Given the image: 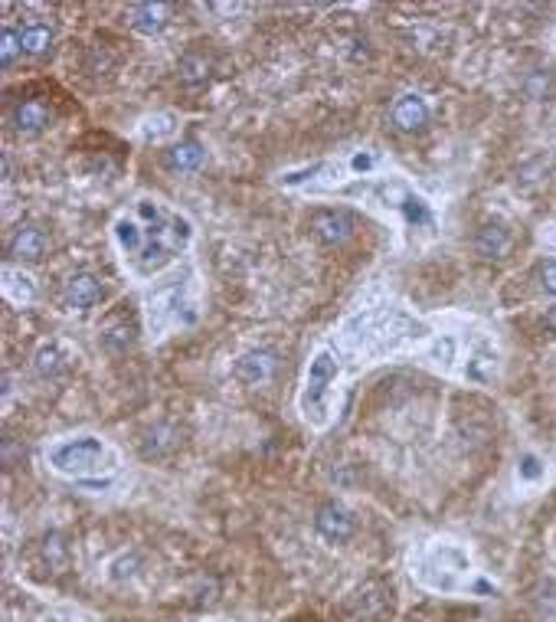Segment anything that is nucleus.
I'll use <instances>...</instances> for the list:
<instances>
[{
    "instance_id": "f257e3e1",
    "label": "nucleus",
    "mask_w": 556,
    "mask_h": 622,
    "mask_svg": "<svg viewBox=\"0 0 556 622\" xmlns=\"http://www.w3.org/2000/svg\"><path fill=\"white\" fill-rule=\"evenodd\" d=\"M108 455V449L102 439L95 435H75V439H62L56 446H50L46 459L56 472L62 475H75V478H86L92 472H102V459Z\"/></svg>"
},
{
    "instance_id": "f03ea898",
    "label": "nucleus",
    "mask_w": 556,
    "mask_h": 622,
    "mask_svg": "<svg viewBox=\"0 0 556 622\" xmlns=\"http://www.w3.org/2000/svg\"><path fill=\"white\" fill-rule=\"evenodd\" d=\"M337 377V361H334V354L321 350V354H314L308 364V380H305V393H301V413L308 416L311 423H324V413H327V386L331 380Z\"/></svg>"
},
{
    "instance_id": "7ed1b4c3",
    "label": "nucleus",
    "mask_w": 556,
    "mask_h": 622,
    "mask_svg": "<svg viewBox=\"0 0 556 622\" xmlns=\"http://www.w3.org/2000/svg\"><path fill=\"white\" fill-rule=\"evenodd\" d=\"M311 229H314V236L321 243L337 246V243H347L354 236V216L347 210H321L311 220Z\"/></svg>"
},
{
    "instance_id": "20e7f679",
    "label": "nucleus",
    "mask_w": 556,
    "mask_h": 622,
    "mask_svg": "<svg viewBox=\"0 0 556 622\" xmlns=\"http://www.w3.org/2000/svg\"><path fill=\"white\" fill-rule=\"evenodd\" d=\"M314 527L327 544H344L347 537L354 534V514L341 505H324L314 518Z\"/></svg>"
},
{
    "instance_id": "39448f33",
    "label": "nucleus",
    "mask_w": 556,
    "mask_h": 622,
    "mask_svg": "<svg viewBox=\"0 0 556 622\" xmlns=\"http://www.w3.org/2000/svg\"><path fill=\"white\" fill-rule=\"evenodd\" d=\"M233 373L249 386L265 384L275 373V354H269V350H249V354H242V357L236 361Z\"/></svg>"
},
{
    "instance_id": "423d86ee",
    "label": "nucleus",
    "mask_w": 556,
    "mask_h": 622,
    "mask_svg": "<svg viewBox=\"0 0 556 622\" xmlns=\"http://www.w3.org/2000/svg\"><path fill=\"white\" fill-rule=\"evenodd\" d=\"M66 305L69 308H92L95 301L102 299V285H99V279L95 275H88V272H75L69 282H66Z\"/></svg>"
},
{
    "instance_id": "0eeeda50",
    "label": "nucleus",
    "mask_w": 556,
    "mask_h": 622,
    "mask_svg": "<svg viewBox=\"0 0 556 622\" xmlns=\"http://www.w3.org/2000/svg\"><path fill=\"white\" fill-rule=\"evenodd\" d=\"M429 122V109H425V102L419 95H403V99H396L393 105V124L396 128H403V131H416L422 124Z\"/></svg>"
},
{
    "instance_id": "6e6552de",
    "label": "nucleus",
    "mask_w": 556,
    "mask_h": 622,
    "mask_svg": "<svg viewBox=\"0 0 556 622\" xmlns=\"http://www.w3.org/2000/svg\"><path fill=\"white\" fill-rule=\"evenodd\" d=\"M46 249V236L39 233L37 226H20L17 236L10 239V256L13 259H23V262H33L43 256Z\"/></svg>"
},
{
    "instance_id": "1a4fd4ad",
    "label": "nucleus",
    "mask_w": 556,
    "mask_h": 622,
    "mask_svg": "<svg viewBox=\"0 0 556 622\" xmlns=\"http://www.w3.org/2000/svg\"><path fill=\"white\" fill-rule=\"evenodd\" d=\"M164 17H167L164 3H137V7H131V26L137 33H157L164 26Z\"/></svg>"
},
{
    "instance_id": "9d476101",
    "label": "nucleus",
    "mask_w": 556,
    "mask_h": 622,
    "mask_svg": "<svg viewBox=\"0 0 556 622\" xmlns=\"http://www.w3.org/2000/svg\"><path fill=\"white\" fill-rule=\"evenodd\" d=\"M13 122H17L20 131H43L50 124V109L43 102H23L13 115Z\"/></svg>"
},
{
    "instance_id": "9b49d317",
    "label": "nucleus",
    "mask_w": 556,
    "mask_h": 622,
    "mask_svg": "<svg viewBox=\"0 0 556 622\" xmlns=\"http://www.w3.org/2000/svg\"><path fill=\"white\" fill-rule=\"evenodd\" d=\"M478 252L481 256H488V259H495V256H501L507 249V229L501 223H488L481 226V233H478Z\"/></svg>"
},
{
    "instance_id": "f8f14e48",
    "label": "nucleus",
    "mask_w": 556,
    "mask_h": 622,
    "mask_svg": "<svg viewBox=\"0 0 556 622\" xmlns=\"http://www.w3.org/2000/svg\"><path fill=\"white\" fill-rule=\"evenodd\" d=\"M171 167L173 171H197L200 164H203V148H200L197 141H184V144H177L171 151Z\"/></svg>"
},
{
    "instance_id": "ddd939ff",
    "label": "nucleus",
    "mask_w": 556,
    "mask_h": 622,
    "mask_svg": "<svg viewBox=\"0 0 556 622\" xmlns=\"http://www.w3.org/2000/svg\"><path fill=\"white\" fill-rule=\"evenodd\" d=\"M20 46L23 53H46L52 46V30L43 23H30L20 30Z\"/></svg>"
},
{
    "instance_id": "4468645a",
    "label": "nucleus",
    "mask_w": 556,
    "mask_h": 622,
    "mask_svg": "<svg viewBox=\"0 0 556 622\" xmlns=\"http://www.w3.org/2000/svg\"><path fill=\"white\" fill-rule=\"evenodd\" d=\"M33 367H37L39 377H56V373L62 370V350L56 348V344H43V348L37 350Z\"/></svg>"
},
{
    "instance_id": "2eb2a0df",
    "label": "nucleus",
    "mask_w": 556,
    "mask_h": 622,
    "mask_svg": "<svg viewBox=\"0 0 556 622\" xmlns=\"http://www.w3.org/2000/svg\"><path fill=\"white\" fill-rule=\"evenodd\" d=\"M115 236H118V246L124 252H137L141 249V229H137L135 220H118L115 223Z\"/></svg>"
},
{
    "instance_id": "dca6fc26",
    "label": "nucleus",
    "mask_w": 556,
    "mask_h": 622,
    "mask_svg": "<svg viewBox=\"0 0 556 622\" xmlns=\"http://www.w3.org/2000/svg\"><path fill=\"white\" fill-rule=\"evenodd\" d=\"M17 53H23V46H20V33L3 30V39H0V62H3V66H13Z\"/></svg>"
},
{
    "instance_id": "f3484780",
    "label": "nucleus",
    "mask_w": 556,
    "mask_h": 622,
    "mask_svg": "<svg viewBox=\"0 0 556 622\" xmlns=\"http://www.w3.org/2000/svg\"><path fill=\"white\" fill-rule=\"evenodd\" d=\"M207 69H210V62L203 59V56H186L180 62V73H184L186 82H200V79H207Z\"/></svg>"
},
{
    "instance_id": "a211bd4d",
    "label": "nucleus",
    "mask_w": 556,
    "mask_h": 622,
    "mask_svg": "<svg viewBox=\"0 0 556 622\" xmlns=\"http://www.w3.org/2000/svg\"><path fill=\"white\" fill-rule=\"evenodd\" d=\"M540 279H544V288L550 292V295H556V259H550L544 265V272H540Z\"/></svg>"
},
{
    "instance_id": "6ab92c4d",
    "label": "nucleus",
    "mask_w": 556,
    "mask_h": 622,
    "mask_svg": "<svg viewBox=\"0 0 556 622\" xmlns=\"http://www.w3.org/2000/svg\"><path fill=\"white\" fill-rule=\"evenodd\" d=\"M137 210H141V216H148V220H154V223H161L164 220V210L157 207V203H151V200H141Z\"/></svg>"
},
{
    "instance_id": "aec40b11",
    "label": "nucleus",
    "mask_w": 556,
    "mask_h": 622,
    "mask_svg": "<svg viewBox=\"0 0 556 622\" xmlns=\"http://www.w3.org/2000/svg\"><path fill=\"white\" fill-rule=\"evenodd\" d=\"M171 223H173V236H177V243H186V239H190V223H186L184 216H173Z\"/></svg>"
},
{
    "instance_id": "412c9836",
    "label": "nucleus",
    "mask_w": 556,
    "mask_h": 622,
    "mask_svg": "<svg viewBox=\"0 0 556 622\" xmlns=\"http://www.w3.org/2000/svg\"><path fill=\"white\" fill-rule=\"evenodd\" d=\"M520 475H524V478H537V475H540V462L533 459V455H524V462H520Z\"/></svg>"
},
{
    "instance_id": "4be33fe9",
    "label": "nucleus",
    "mask_w": 556,
    "mask_h": 622,
    "mask_svg": "<svg viewBox=\"0 0 556 622\" xmlns=\"http://www.w3.org/2000/svg\"><path fill=\"white\" fill-rule=\"evenodd\" d=\"M370 164H373L370 154H367V158H363V154H360V158H354V167H357V171H360V167H370Z\"/></svg>"
},
{
    "instance_id": "5701e85b",
    "label": "nucleus",
    "mask_w": 556,
    "mask_h": 622,
    "mask_svg": "<svg viewBox=\"0 0 556 622\" xmlns=\"http://www.w3.org/2000/svg\"><path fill=\"white\" fill-rule=\"evenodd\" d=\"M546 324H550V328H553V331H556V308H550V311H546Z\"/></svg>"
}]
</instances>
